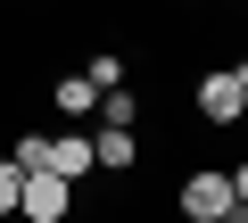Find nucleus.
Returning a JSON list of instances; mask_svg holds the SVG:
<instances>
[{
	"mask_svg": "<svg viewBox=\"0 0 248 223\" xmlns=\"http://www.w3.org/2000/svg\"><path fill=\"white\" fill-rule=\"evenodd\" d=\"M66 207H75V182H58L50 165H25V182H17V223H66Z\"/></svg>",
	"mask_w": 248,
	"mask_h": 223,
	"instance_id": "1",
	"label": "nucleus"
},
{
	"mask_svg": "<svg viewBox=\"0 0 248 223\" xmlns=\"http://www.w3.org/2000/svg\"><path fill=\"white\" fill-rule=\"evenodd\" d=\"M199 116H207V124H240V116H248V66H215V74L199 83Z\"/></svg>",
	"mask_w": 248,
	"mask_h": 223,
	"instance_id": "2",
	"label": "nucleus"
},
{
	"mask_svg": "<svg viewBox=\"0 0 248 223\" xmlns=\"http://www.w3.org/2000/svg\"><path fill=\"white\" fill-rule=\"evenodd\" d=\"M232 207H248V198H232V174H190L182 182V215L190 223H223Z\"/></svg>",
	"mask_w": 248,
	"mask_h": 223,
	"instance_id": "3",
	"label": "nucleus"
},
{
	"mask_svg": "<svg viewBox=\"0 0 248 223\" xmlns=\"http://www.w3.org/2000/svg\"><path fill=\"white\" fill-rule=\"evenodd\" d=\"M42 165H50L58 182H83V174H91V141H83V133H66V141H42Z\"/></svg>",
	"mask_w": 248,
	"mask_h": 223,
	"instance_id": "4",
	"label": "nucleus"
},
{
	"mask_svg": "<svg viewBox=\"0 0 248 223\" xmlns=\"http://www.w3.org/2000/svg\"><path fill=\"white\" fill-rule=\"evenodd\" d=\"M50 107H58V116H91V107H99V83L91 74H58L50 83Z\"/></svg>",
	"mask_w": 248,
	"mask_h": 223,
	"instance_id": "5",
	"label": "nucleus"
},
{
	"mask_svg": "<svg viewBox=\"0 0 248 223\" xmlns=\"http://www.w3.org/2000/svg\"><path fill=\"white\" fill-rule=\"evenodd\" d=\"M133 157H141V149H133V133H124V124H108V133L91 141V174H124Z\"/></svg>",
	"mask_w": 248,
	"mask_h": 223,
	"instance_id": "6",
	"label": "nucleus"
},
{
	"mask_svg": "<svg viewBox=\"0 0 248 223\" xmlns=\"http://www.w3.org/2000/svg\"><path fill=\"white\" fill-rule=\"evenodd\" d=\"M133 116H141V99L108 83V91H99V124H124V133H133Z\"/></svg>",
	"mask_w": 248,
	"mask_h": 223,
	"instance_id": "7",
	"label": "nucleus"
},
{
	"mask_svg": "<svg viewBox=\"0 0 248 223\" xmlns=\"http://www.w3.org/2000/svg\"><path fill=\"white\" fill-rule=\"evenodd\" d=\"M17 182H25V165H17V157H0V215H17Z\"/></svg>",
	"mask_w": 248,
	"mask_h": 223,
	"instance_id": "8",
	"label": "nucleus"
},
{
	"mask_svg": "<svg viewBox=\"0 0 248 223\" xmlns=\"http://www.w3.org/2000/svg\"><path fill=\"white\" fill-rule=\"evenodd\" d=\"M83 74H91V83H99V91H108V83H124V58H116V50H99V58H91V66H83Z\"/></svg>",
	"mask_w": 248,
	"mask_h": 223,
	"instance_id": "9",
	"label": "nucleus"
}]
</instances>
